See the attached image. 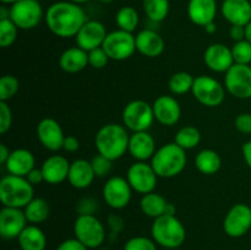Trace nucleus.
<instances>
[{
	"label": "nucleus",
	"mask_w": 251,
	"mask_h": 250,
	"mask_svg": "<svg viewBox=\"0 0 251 250\" xmlns=\"http://www.w3.org/2000/svg\"><path fill=\"white\" fill-rule=\"evenodd\" d=\"M44 21L49 31L60 38L76 37L87 21L82 7L73 1H56L47 9Z\"/></svg>",
	"instance_id": "nucleus-1"
},
{
	"label": "nucleus",
	"mask_w": 251,
	"mask_h": 250,
	"mask_svg": "<svg viewBox=\"0 0 251 250\" xmlns=\"http://www.w3.org/2000/svg\"><path fill=\"white\" fill-rule=\"evenodd\" d=\"M130 134L124 125L109 123L100 127L95 136V146L98 153L110 161L122 158L129 150Z\"/></svg>",
	"instance_id": "nucleus-2"
},
{
	"label": "nucleus",
	"mask_w": 251,
	"mask_h": 250,
	"mask_svg": "<svg viewBox=\"0 0 251 250\" xmlns=\"http://www.w3.org/2000/svg\"><path fill=\"white\" fill-rule=\"evenodd\" d=\"M186 158L185 150L181 149L176 142H169L157 149L151 159V166L158 178H174L185 169Z\"/></svg>",
	"instance_id": "nucleus-3"
},
{
	"label": "nucleus",
	"mask_w": 251,
	"mask_h": 250,
	"mask_svg": "<svg viewBox=\"0 0 251 250\" xmlns=\"http://www.w3.org/2000/svg\"><path fill=\"white\" fill-rule=\"evenodd\" d=\"M152 239L164 249H178L186 239V229L176 216L163 215L154 218L151 227Z\"/></svg>",
	"instance_id": "nucleus-4"
},
{
	"label": "nucleus",
	"mask_w": 251,
	"mask_h": 250,
	"mask_svg": "<svg viewBox=\"0 0 251 250\" xmlns=\"http://www.w3.org/2000/svg\"><path fill=\"white\" fill-rule=\"evenodd\" d=\"M34 199V186L25 176L7 175L0 180V201L5 207L25 208Z\"/></svg>",
	"instance_id": "nucleus-5"
},
{
	"label": "nucleus",
	"mask_w": 251,
	"mask_h": 250,
	"mask_svg": "<svg viewBox=\"0 0 251 250\" xmlns=\"http://www.w3.org/2000/svg\"><path fill=\"white\" fill-rule=\"evenodd\" d=\"M74 235L88 249H100L107 238V230L95 215H80L74 222Z\"/></svg>",
	"instance_id": "nucleus-6"
},
{
	"label": "nucleus",
	"mask_w": 251,
	"mask_h": 250,
	"mask_svg": "<svg viewBox=\"0 0 251 250\" xmlns=\"http://www.w3.org/2000/svg\"><path fill=\"white\" fill-rule=\"evenodd\" d=\"M123 125L132 132L149 131L154 119L152 104L142 100H135L127 103L123 109Z\"/></svg>",
	"instance_id": "nucleus-7"
},
{
	"label": "nucleus",
	"mask_w": 251,
	"mask_h": 250,
	"mask_svg": "<svg viewBox=\"0 0 251 250\" xmlns=\"http://www.w3.org/2000/svg\"><path fill=\"white\" fill-rule=\"evenodd\" d=\"M9 10L10 19L19 29L24 31L36 28L46 15L38 0H19Z\"/></svg>",
	"instance_id": "nucleus-8"
},
{
	"label": "nucleus",
	"mask_w": 251,
	"mask_h": 250,
	"mask_svg": "<svg viewBox=\"0 0 251 250\" xmlns=\"http://www.w3.org/2000/svg\"><path fill=\"white\" fill-rule=\"evenodd\" d=\"M226 91L227 90L225 86L218 80L211 76L200 75L195 77L191 93L200 104L208 108H215L223 103L226 98Z\"/></svg>",
	"instance_id": "nucleus-9"
},
{
	"label": "nucleus",
	"mask_w": 251,
	"mask_h": 250,
	"mask_svg": "<svg viewBox=\"0 0 251 250\" xmlns=\"http://www.w3.org/2000/svg\"><path fill=\"white\" fill-rule=\"evenodd\" d=\"M102 48L108 54L110 60L123 61L131 58L136 51L135 36L130 32L117 29L107 34Z\"/></svg>",
	"instance_id": "nucleus-10"
},
{
	"label": "nucleus",
	"mask_w": 251,
	"mask_h": 250,
	"mask_svg": "<svg viewBox=\"0 0 251 250\" xmlns=\"http://www.w3.org/2000/svg\"><path fill=\"white\" fill-rule=\"evenodd\" d=\"M132 188L126 178L110 176L103 185L102 196L104 202L113 210H122L130 203Z\"/></svg>",
	"instance_id": "nucleus-11"
},
{
	"label": "nucleus",
	"mask_w": 251,
	"mask_h": 250,
	"mask_svg": "<svg viewBox=\"0 0 251 250\" xmlns=\"http://www.w3.org/2000/svg\"><path fill=\"white\" fill-rule=\"evenodd\" d=\"M225 87L233 97L239 100L251 98V66L234 64L226 73Z\"/></svg>",
	"instance_id": "nucleus-12"
},
{
	"label": "nucleus",
	"mask_w": 251,
	"mask_h": 250,
	"mask_svg": "<svg viewBox=\"0 0 251 250\" xmlns=\"http://www.w3.org/2000/svg\"><path fill=\"white\" fill-rule=\"evenodd\" d=\"M126 179L132 190L145 195V194L154 191L158 175L156 174L151 163L136 161L127 169Z\"/></svg>",
	"instance_id": "nucleus-13"
},
{
	"label": "nucleus",
	"mask_w": 251,
	"mask_h": 250,
	"mask_svg": "<svg viewBox=\"0 0 251 250\" xmlns=\"http://www.w3.org/2000/svg\"><path fill=\"white\" fill-rule=\"evenodd\" d=\"M251 229V207L247 203H235L223 221V230L230 238H240Z\"/></svg>",
	"instance_id": "nucleus-14"
},
{
	"label": "nucleus",
	"mask_w": 251,
	"mask_h": 250,
	"mask_svg": "<svg viewBox=\"0 0 251 250\" xmlns=\"http://www.w3.org/2000/svg\"><path fill=\"white\" fill-rule=\"evenodd\" d=\"M26 216L22 208L5 207L0 210V235L4 239H17L22 230L27 227Z\"/></svg>",
	"instance_id": "nucleus-15"
},
{
	"label": "nucleus",
	"mask_w": 251,
	"mask_h": 250,
	"mask_svg": "<svg viewBox=\"0 0 251 250\" xmlns=\"http://www.w3.org/2000/svg\"><path fill=\"white\" fill-rule=\"evenodd\" d=\"M37 137L44 149L50 152H58L63 150L64 135L63 127L53 118H44L37 125Z\"/></svg>",
	"instance_id": "nucleus-16"
},
{
	"label": "nucleus",
	"mask_w": 251,
	"mask_h": 250,
	"mask_svg": "<svg viewBox=\"0 0 251 250\" xmlns=\"http://www.w3.org/2000/svg\"><path fill=\"white\" fill-rule=\"evenodd\" d=\"M107 34L108 32L102 22L97 20H87L76 34V46L82 48L83 50L91 51L103 46Z\"/></svg>",
	"instance_id": "nucleus-17"
},
{
	"label": "nucleus",
	"mask_w": 251,
	"mask_h": 250,
	"mask_svg": "<svg viewBox=\"0 0 251 250\" xmlns=\"http://www.w3.org/2000/svg\"><path fill=\"white\" fill-rule=\"evenodd\" d=\"M154 119L164 126H173L180 120L181 108L173 96L162 95L152 104Z\"/></svg>",
	"instance_id": "nucleus-18"
},
{
	"label": "nucleus",
	"mask_w": 251,
	"mask_h": 250,
	"mask_svg": "<svg viewBox=\"0 0 251 250\" xmlns=\"http://www.w3.org/2000/svg\"><path fill=\"white\" fill-rule=\"evenodd\" d=\"M203 61L211 71L225 74L235 64L232 49L222 43L210 44L203 54Z\"/></svg>",
	"instance_id": "nucleus-19"
},
{
	"label": "nucleus",
	"mask_w": 251,
	"mask_h": 250,
	"mask_svg": "<svg viewBox=\"0 0 251 250\" xmlns=\"http://www.w3.org/2000/svg\"><path fill=\"white\" fill-rule=\"evenodd\" d=\"M70 164L71 163H69L68 158L61 156V154L49 156L41 167L44 183L56 185V184L63 183L64 180H68Z\"/></svg>",
	"instance_id": "nucleus-20"
},
{
	"label": "nucleus",
	"mask_w": 251,
	"mask_h": 250,
	"mask_svg": "<svg viewBox=\"0 0 251 250\" xmlns=\"http://www.w3.org/2000/svg\"><path fill=\"white\" fill-rule=\"evenodd\" d=\"M156 142L149 131L132 132L129 140V152L132 158L139 162H146L152 159L156 153Z\"/></svg>",
	"instance_id": "nucleus-21"
},
{
	"label": "nucleus",
	"mask_w": 251,
	"mask_h": 250,
	"mask_svg": "<svg viewBox=\"0 0 251 250\" xmlns=\"http://www.w3.org/2000/svg\"><path fill=\"white\" fill-rule=\"evenodd\" d=\"M221 12L230 26H247L251 21V2L249 0H225L221 5Z\"/></svg>",
	"instance_id": "nucleus-22"
},
{
	"label": "nucleus",
	"mask_w": 251,
	"mask_h": 250,
	"mask_svg": "<svg viewBox=\"0 0 251 250\" xmlns=\"http://www.w3.org/2000/svg\"><path fill=\"white\" fill-rule=\"evenodd\" d=\"M136 51L147 58H157L166 48L164 39L153 29H142L135 36Z\"/></svg>",
	"instance_id": "nucleus-23"
},
{
	"label": "nucleus",
	"mask_w": 251,
	"mask_h": 250,
	"mask_svg": "<svg viewBox=\"0 0 251 250\" xmlns=\"http://www.w3.org/2000/svg\"><path fill=\"white\" fill-rule=\"evenodd\" d=\"M217 15L216 0H189L188 16L193 24L205 27L215 21Z\"/></svg>",
	"instance_id": "nucleus-24"
},
{
	"label": "nucleus",
	"mask_w": 251,
	"mask_h": 250,
	"mask_svg": "<svg viewBox=\"0 0 251 250\" xmlns=\"http://www.w3.org/2000/svg\"><path fill=\"white\" fill-rule=\"evenodd\" d=\"M95 178L96 174L92 168V164H91V161L80 158L71 162L68 181L73 188L78 189V190L87 189L93 183Z\"/></svg>",
	"instance_id": "nucleus-25"
},
{
	"label": "nucleus",
	"mask_w": 251,
	"mask_h": 250,
	"mask_svg": "<svg viewBox=\"0 0 251 250\" xmlns=\"http://www.w3.org/2000/svg\"><path fill=\"white\" fill-rule=\"evenodd\" d=\"M36 158L29 150L16 149L11 151L9 159L5 163L7 173L17 176H25L36 168Z\"/></svg>",
	"instance_id": "nucleus-26"
},
{
	"label": "nucleus",
	"mask_w": 251,
	"mask_h": 250,
	"mask_svg": "<svg viewBox=\"0 0 251 250\" xmlns=\"http://www.w3.org/2000/svg\"><path fill=\"white\" fill-rule=\"evenodd\" d=\"M59 66L68 74L80 73L88 66V51L77 46L65 49L59 58Z\"/></svg>",
	"instance_id": "nucleus-27"
},
{
	"label": "nucleus",
	"mask_w": 251,
	"mask_h": 250,
	"mask_svg": "<svg viewBox=\"0 0 251 250\" xmlns=\"http://www.w3.org/2000/svg\"><path fill=\"white\" fill-rule=\"evenodd\" d=\"M22 250H46L47 237L37 225H27L17 238Z\"/></svg>",
	"instance_id": "nucleus-28"
},
{
	"label": "nucleus",
	"mask_w": 251,
	"mask_h": 250,
	"mask_svg": "<svg viewBox=\"0 0 251 250\" xmlns=\"http://www.w3.org/2000/svg\"><path fill=\"white\" fill-rule=\"evenodd\" d=\"M167 206H168V202L166 199L154 191L145 194L140 200V208H141L142 213L153 220L166 215Z\"/></svg>",
	"instance_id": "nucleus-29"
},
{
	"label": "nucleus",
	"mask_w": 251,
	"mask_h": 250,
	"mask_svg": "<svg viewBox=\"0 0 251 250\" xmlns=\"http://www.w3.org/2000/svg\"><path fill=\"white\" fill-rule=\"evenodd\" d=\"M222 166V159L215 150L205 149L199 152L195 157V167L200 173L205 175H213Z\"/></svg>",
	"instance_id": "nucleus-30"
},
{
	"label": "nucleus",
	"mask_w": 251,
	"mask_h": 250,
	"mask_svg": "<svg viewBox=\"0 0 251 250\" xmlns=\"http://www.w3.org/2000/svg\"><path fill=\"white\" fill-rule=\"evenodd\" d=\"M25 216L29 225H37L43 223L48 220L49 213H50V207L46 199L34 198L26 207L24 208Z\"/></svg>",
	"instance_id": "nucleus-31"
},
{
	"label": "nucleus",
	"mask_w": 251,
	"mask_h": 250,
	"mask_svg": "<svg viewBox=\"0 0 251 250\" xmlns=\"http://www.w3.org/2000/svg\"><path fill=\"white\" fill-rule=\"evenodd\" d=\"M142 7L149 20L162 22L169 14V0H142Z\"/></svg>",
	"instance_id": "nucleus-32"
},
{
	"label": "nucleus",
	"mask_w": 251,
	"mask_h": 250,
	"mask_svg": "<svg viewBox=\"0 0 251 250\" xmlns=\"http://www.w3.org/2000/svg\"><path fill=\"white\" fill-rule=\"evenodd\" d=\"M201 141V132L198 127L193 126V125H186V126L181 127L176 135V142L178 146H180L183 150H193L200 144Z\"/></svg>",
	"instance_id": "nucleus-33"
},
{
	"label": "nucleus",
	"mask_w": 251,
	"mask_h": 250,
	"mask_svg": "<svg viewBox=\"0 0 251 250\" xmlns=\"http://www.w3.org/2000/svg\"><path fill=\"white\" fill-rule=\"evenodd\" d=\"M194 81H195V77L191 74L186 71H179V73L173 74L169 78V90L176 96L185 95V93L191 92Z\"/></svg>",
	"instance_id": "nucleus-34"
},
{
	"label": "nucleus",
	"mask_w": 251,
	"mask_h": 250,
	"mask_svg": "<svg viewBox=\"0 0 251 250\" xmlns=\"http://www.w3.org/2000/svg\"><path fill=\"white\" fill-rule=\"evenodd\" d=\"M140 17L136 9L132 6H123L115 15V22H117L119 29L132 33L137 28Z\"/></svg>",
	"instance_id": "nucleus-35"
},
{
	"label": "nucleus",
	"mask_w": 251,
	"mask_h": 250,
	"mask_svg": "<svg viewBox=\"0 0 251 250\" xmlns=\"http://www.w3.org/2000/svg\"><path fill=\"white\" fill-rule=\"evenodd\" d=\"M19 33V27L12 22L10 17L0 19V46L1 48H9L15 43Z\"/></svg>",
	"instance_id": "nucleus-36"
},
{
	"label": "nucleus",
	"mask_w": 251,
	"mask_h": 250,
	"mask_svg": "<svg viewBox=\"0 0 251 250\" xmlns=\"http://www.w3.org/2000/svg\"><path fill=\"white\" fill-rule=\"evenodd\" d=\"M20 90V81L14 75H4L0 78V100L9 102L17 95Z\"/></svg>",
	"instance_id": "nucleus-37"
},
{
	"label": "nucleus",
	"mask_w": 251,
	"mask_h": 250,
	"mask_svg": "<svg viewBox=\"0 0 251 250\" xmlns=\"http://www.w3.org/2000/svg\"><path fill=\"white\" fill-rule=\"evenodd\" d=\"M233 59L235 64H242V65H250L251 64V43L247 39L234 42L232 48Z\"/></svg>",
	"instance_id": "nucleus-38"
},
{
	"label": "nucleus",
	"mask_w": 251,
	"mask_h": 250,
	"mask_svg": "<svg viewBox=\"0 0 251 250\" xmlns=\"http://www.w3.org/2000/svg\"><path fill=\"white\" fill-rule=\"evenodd\" d=\"M123 250H157V243L147 237H132L124 244Z\"/></svg>",
	"instance_id": "nucleus-39"
},
{
	"label": "nucleus",
	"mask_w": 251,
	"mask_h": 250,
	"mask_svg": "<svg viewBox=\"0 0 251 250\" xmlns=\"http://www.w3.org/2000/svg\"><path fill=\"white\" fill-rule=\"evenodd\" d=\"M113 161H110L107 157L102 156V154L98 153L97 156H95L91 161V164H92V168L95 171L96 176H100V178H103V176H107L108 174L110 173L113 168Z\"/></svg>",
	"instance_id": "nucleus-40"
},
{
	"label": "nucleus",
	"mask_w": 251,
	"mask_h": 250,
	"mask_svg": "<svg viewBox=\"0 0 251 250\" xmlns=\"http://www.w3.org/2000/svg\"><path fill=\"white\" fill-rule=\"evenodd\" d=\"M109 56L105 53L104 49L102 47L96 48L93 50L88 51V65L93 69H103L107 66L108 61H109Z\"/></svg>",
	"instance_id": "nucleus-41"
},
{
	"label": "nucleus",
	"mask_w": 251,
	"mask_h": 250,
	"mask_svg": "<svg viewBox=\"0 0 251 250\" xmlns=\"http://www.w3.org/2000/svg\"><path fill=\"white\" fill-rule=\"evenodd\" d=\"M12 125V112L7 102L0 100V134H6Z\"/></svg>",
	"instance_id": "nucleus-42"
},
{
	"label": "nucleus",
	"mask_w": 251,
	"mask_h": 250,
	"mask_svg": "<svg viewBox=\"0 0 251 250\" xmlns=\"http://www.w3.org/2000/svg\"><path fill=\"white\" fill-rule=\"evenodd\" d=\"M98 208V202L93 198L86 196L82 198L76 205V211L77 216L80 215H95Z\"/></svg>",
	"instance_id": "nucleus-43"
},
{
	"label": "nucleus",
	"mask_w": 251,
	"mask_h": 250,
	"mask_svg": "<svg viewBox=\"0 0 251 250\" xmlns=\"http://www.w3.org/2000/svg\"><path fill=\"white\" fill-rule=\"evenodd\" d=\"M235 129L242 134H251V113H242L234 120Z\"/></svg>",
	"instance_id": "nucleus-44"
},
{
	"label": "nucleus",
	"mask_w": 251,
	"mask_h": 250,
	"mask_svg": "<svg viewBox=\"0 0 251 250\" xmlns=\"http://www.w3.org/2000/svg\"><path fill=\"white\" fill-rule=\"evenodd\" d=\"M107 223L112 234H119L123 228H124V220L119 215H115V213H110L108 216Z\"/></svg>",
	"instance_id": "nucleus-45"
},
{
	"label": "nucleus",
	"mask_w": 251,
	"mask_h": 250,
	"mask_svg": "<svg viewBox=\"0 0 251 250\" xmlns=\"http://www.w3.org/2000/svg\"><path fill=\"white\" fill-rule=\"evenodd\" d=\"M56 250H88L87 247L82 244L76 238H69V239L63 240L60 244L58 245Z\"/></svg>",
	"instance_id": "nucleus-46"
},
{
	"label": "nucleus",
	"mask_w": 251,
	"mask_h": 250,
	"mask_svg": "<svg viewBox=\"0 0 251 250\" xmlns=\"http://www.w3.org/2000/svg\"><path fill=\"white\" fill-rule=\"evenodd\" d=\"M80 149V141H78L77 137L73 136V135H69L65 136L63 144V150L66 152H76Z\"/></svg>",
	"instance_id": "nucleus-47"
},
{
	"label": "nucleus",
	"mask_w": 251,
	"mask_h": 250,
	"mask_svg": "<svg viewBox=\"0 0 251 250\" xmlns=\"http://www.w3.org/2000/svg\"><path fill=\"white\" fill-rule=\"evenodd\" d=\"M26 179L29 181V183L32 184L33 186L38 185V184L43 183L44 181V178H43V173H42L41 168L37 169V168H33L31 172H29L28 174L26 175Z\"/></svg>",
	"instance_id": "nucleus-48"
},
{
	"label": "nucleus",
	"mask_w": 251,
	"mask_h": 250,
	"mask_svg": "<svg viewBox=\"0 0 251 250\" xmlns=\"http://www.w3.org/2000/svg\"><path fill=\"white\" fill-rule=\"evenodd\" d=\"M229 37L234 42L245 39V26H232L229 29Z\"/></svg>",
	"instance_id": "nucleus-49"
},
{
	"label": "nucleus",
	"mask_w": 251,
	"mask_h": 250,
	"mask_svg": "<svg viewBox=\"0 0 251 250\" xmlns=\"http://www.w3.org/2000/svg\"><path fill=\"white\" fill-rule=\"evenodd\" d=\"M242 153H243V158H244L245 163H247V166L251 169V140H249V141H247L244 145H243Z\"/></svg>",
	"instance_id": "nucleus-50"
},
{
	"label": "nucleus",
	"mask_w": 251,
	"mask_h": 250,
	"mask_svg": "<svg viewBox=\"0 0 251 250\" xmlns=\"http://www.w3.org/2000/svg\"><path fill=\"white\" fill-rule=\"evenodd\" d=\"M10 153H11V151L7 149L6 145H5V144L0 145V163H1L2 166H5L6 161L9 159Z\"/></svg>",
	"instance_id": "nucleus-51"
},
{
	"label": "nucleus",
	"mask_w": 251,
	"mask_h": 250,
	"mask_svg": "<svg viewBox=\"0 0 251 250\" xmlns=\"http://www.w3.org/2000/svg\"><path fill=\"white\" fill-rule=\"evenodd\" d=\"M203 28H205L206 33H208V34H213V33H216V31H217V26H216L215 21L211 22V24H208V25H206Z\"/></svg>",
	"instance_id": "nucleus-52"
},
{
	"label": "nucleus",
	"mask_w": 251,
	"mask_h": 250,
	"mask_svg": "<svg viewBox=\"0 0 251 250\" xmlns=\"http://www.w3.org/2000/svg\"><path fill=\"white\" fill-rule=\"evenodd\" d=\"M245 39L251 43V21L245 26Z\"/></svg>",
	"instance_id": "nucleus-53"
},
{
	"label": "nucleus",
	"mask_w": 251,
	"mask_h": 250,
	"mask_svg": "<svg viewBox=\"0 0 251 250\" xmlns=\"http://www.w3.org/2000/svg\"><path fill=\"white\" fill-rule=\"evenodd\" d=\"M69 1H73V2H75V4L81 5V4H85V2L91 1V0H69Z\"/></svg>",
	"instance_id": "nucleus-54"
},
{
	"label": "nucleus",
	"mask_w": 251,
	"mask_h": 250,
	"mask_svg": "<svg viewBox=\"0 0 251 250\" xmlns=\"http://www.w3.org/2000/svg\"><path fill=\"white\" fill-rule=\"evenodd\" d=\"M0 1H1L2 4L12 5V4H15V2H16V1H19V0H0Z\"/></svg>",
	"instance_id": "nucleus-55"
},
{
	"label": "nucleus",
	"mask_w": 251,
	"mask_h": 250,
	"mask_svg": "<svg viewBox=\"0 0 251 250\" xmlns=\"http://www.w3.org/2000/svg\"><path fill=\"white\" fill-rule=\"evenodd\" d=\"M100 2H103V4H110V2H113L114 0H100Z\"/></svg>",
	"instance_id": "nucleus-56"
},
{
	"label": "nucleus",
	"mask_w": 251,
	"mask_h": 250,
	"mask_svg": "<svg viewBox=\"0 0 251 250\" xmlns=\"http://www.w3.org/2000/svg\"><path fill=\"white\" fill-rule=\"evenodd\" d=\"M10 250H22L21 248H19V249H10Z\"/></svg>",
	"instance_id": "nucleus-57"
},
{
	"label": "nucleus",
	"mask_w": 251,
	"mask_h": 250,
	"mask_svg": "<svg viewBox=\"0 0 251 250\" xmlns=\"http://www.w3.org/2000/svg\"><path fill=\"white\" fill-rule=\"evenodd\" d=\"M164 250H176V249H164Z\"/></svg>",
	"instance_id": "nucleus-58"
},
{
	"label": "nucleus",
	"mask_w": 251,
	"mask_h": 250,
	"mask_svg": "<svg viewBox=\"0 0 251 250\" xmlns=\"http://www.w3.org/2000/svg\"><path fill=\"white\" fill-rule=\"evenodd\" d=\"M98 250H107V249H98Z\"/></svg>",
	"instance_id": "nucleus-59"
}]
</instances>
